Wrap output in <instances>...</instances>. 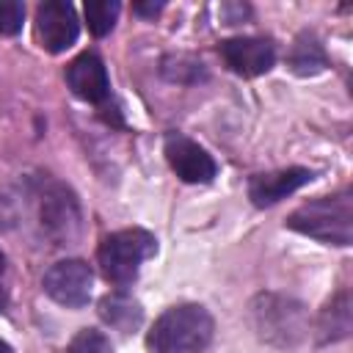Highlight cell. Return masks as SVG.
Wrapping results in <instances>:
<instances>
[{"instance_id": "obj_1", "label": "cell", "mask_w": 353, "mask_h": 353, "mask_svg": "<svg viewBox=\"0 0 353 353\" xmlns=\"http://www.w3.org/2000/svg\"><path fill=\"white\" fill-rule=\"evenodd\" d=\"M212 339V317L199 303H182L157 317L146 336L149 353H196Z\"/></svg>"}, {"instance_id": "obj_5", "label": "cell", "mask_w": 353, "mask_h": 353, "mask_svg": "<svg viewBox=\"0 0 353 353\" xmlns=\"http://www.w3.org/2000/svg\"><path fill=\"white\" fill-rule=\"evenodd\" d=\"M44 292L58 301L61 306H85L91 298V284H94V273L83 259H63L55 262L47 273H44Z\"/></svg>"}, {"instance_id": "obj_4", "label": "cell", "mask_w": 353, "mask_h": 353, "mask_svg": "<svg viewBox=\"0 0 353 353\" xmlns=\"http://www.w3.org/2000/svg\"><path fill=\"white\" fill-rule=\"evenodd\" d=\"M251 309L256 331L268 342L292 345L303 331V312L292 301H284L279 295H262Z\"/></svg>"}, {"instance_id": "obj_15", "label": "cell", "mask_w": 353, "mask_h": 353, "mask_svg": "<svg viewBox=\"0 0 353 353\" xmlns=\"http://www.w3.org/2000/svg\"><path fill=\"white\" fill-rule=\"evenodd\" d=\"M22 22H25V6L17 0H3L0 3V36L19 33Z\"/></svg>"}, {"instance_id": "obj_3", "label": "cell", "mask_w": 353, "mask_h": 353, "mask_svg": "<svg viewBox=\"0 0 353 353\" xmlns=\"http://www.w3.org/2000/svg\"><path fill=\"white\" fill-rule=\"evenodd\" d=\"M157 243L143 229H121L102 240L99 245V265L102 273L116 284H130L138 276L143 259L154 254Z\"/></svg>"}, {"instance_id": "obj_18", "label": "cell", "mask_w": 353, "mask_h": 353, "mask_svg": "<svg viewBox=\"0 0 353 353\" xmlns=\"http://www.w3.org/2000/svg\"><path fill=\"white\" fill-rule=\"evenodd\" d=\"M3 270H6V256H3V251H0V276H3Z\"/></svg>"}, {"instance_id": "obj_13", "label": "cell", "mask_w": 353, "mask_h": 353, "mask_svg": "<svg viewBox=\"0 0 353 353\" xmlns=\"http://www.w3.org/2000/svg\"><path fill=\"white\" fill-rule=\"evenodd\" d=\"M121 6L116 0H88L85 3V19L94 36H105L113 30L116 17H119Z\"/></svg>"}, {"instance_id": "obj_12", "label": "cell", "mask_w": 353, "mask_h": 353, "mask_svg": "<svg viewBox=\"0 0 353 353\" xmlns=\"http://www.w3.org/2000/svg\"><path fill=\"white\" fill-rule=\"evenodd\" d=\"M290 63H292V72H298V74H314L325 66V52L314 36L303 33L290 52Z\"/></svg>"}, {"instance_id": "obj_11", "label": "cell", "mask_w": 353, "mask_h": 353, "mask_svg": "<svg viewBox=\"0 0 353 353\" xmlns=\"http://www.w3.org/2000/svg\"><path fill=\"white\" fill-rule=\"evenodd\" d=\"M99 314H102L105 323H110V325H116L121 331H130V328H135L141 323V306L132 298H127V295H108V298H102Z\"/></svg>"}, {"instance_id": "obj_9", "label": "cell", "mask_w": 353, "mask_h": 353, "mask_svg": "<svg viewBox=\"0 0 353 353\" xmlns=\"http://www.w3.org/2000/svg\"><path fill=\"white\" fill-rule=\"evenodd\" d=\"M66 83L85 102H102L110 91L105 63L94 52H83L66 66Z\"/></svg>"}, {"instance_id": "obj_17", "label": "cell", "mask_w": 353, "mask_h": 353, "mask_svg": "<svg viewBox=\"0 0 353 353\" xmlns=\"http://www.w3.org/2000/svg\"><path fill=\"white\" fill-rule=\"evenodd\" d=\"M0 353H11V347H8V342H3V339H0Z\"/></svg>"}, {"instance_id": "obj_16", "label": "cell", "mask_w": 353, "mask_h": 353, "mask_svg": "<svg viewBox=\"0 0 353 353\" xmlns=\"http://www.w3.org/2000/svg\"><path fill=\"white\" fill-rule=\"evenodd\" d=\"M160 8H163V3H135L132 6V11L141 14V17H154Z\"/></svg>"}, {"instance_id": "obj_14", "label": "cell", "mask_w": 353, "mask_h": 353, "mask_svg": "<svg viewBox=\"0 0 353 353\" xmlns=\"http://www.w3.org/2000/svg\"><path fill=\"white\" fill-rule=\"evenodd\" d=\"M69 353H113V345L102 331L85 328L69 342Z\"/></svg>"}, {"instance_id": "obj_6", "label": "cell", "mask_w": 353, "mask_h": 353, "mask_svg": "<svg viewBox=\"0 0 353 353\" xmlns=\"http://www.w3.org/2000/svg\"><path fill=\"white\" fill-rule=\"evenodd\" d=\"M77 14L72 3L63 0H47L36 11V39L47 52H63L77 39Z\"/></svg>"}, {"instance_id": "obj_8", "label": "cell", "mask_w": 353, "mask_h": 353, "mask_svg": "<svg viewBox=\"0 0 353 353\" xmlns=\"http://www.w3.org/2000/svg\"><path fill=\"white\" fill-rule=\"evenodd\" d=\"M165 157H168V165L176 171L179 179L185 182H210L215 176V160L190 138L179 135V132H171L165 138Z\"/></svg>"}, {"instance_id": "obj_19", "label": "cell", "mask_w": 353, "mask_h": 353, "mask_svg": "<svg viewBox=\"0 0 353 353\" xmlns=\"http://www.w3.org/2000/svg\"><path fill=\"white\" fill-rule=\"evenodd\" d=\"M3 303H6V292H3V287H0V309H3Z\"/></svg>"}, {"instance_id": "obj_10", "label": "cell", "mask_w": 353, "mask_h": 353, "mask_svg": "<svg viewBox=\"0 0 353 353\" xmlns=\"http://www.w3.org/2000/svg\"><path fill=\"white\" fill-rule=\"evenodd\" d=\"M312 171L309 168H284V171H273V174H259L248 182V199L256 207H270L276 201H281L284 196H290L292 190H298L301 185L312 182Z\"/></svg>"}, {"instance_id": "obj_7", "label": "cell", "mask_w": 353, "mask_h": 353, "mask_svg": "<svg viewBox=\"0 0 353 353\" xmlns=\"http://www.w3.org/2000/svg\"><path fill=\"white\" fill-rule=\"evenodd\" d=\"M221 58L226 61V66L243 77H256L265 74L273 61H276V50L273 41L268 39H254V36H240V39H226L218 47Z\"/></svg>"}, {"instance_id": "obj_2", "label": "cell", "mask_w": 353, "mask_h": 353, "mask_svg": "<svg viewBox=\"0 0 353 353\" xmlns=\"http://www.w3.org/2000/svg\"><path fill=\"white\" fill-rule=\"evenodd\" d=\"M287 226L301 234L317 237L323 243L350 245V240H353V196H350V190L323 196V199H314V201L298 207L287 218Z\"/></svg>"}]
</instances>
